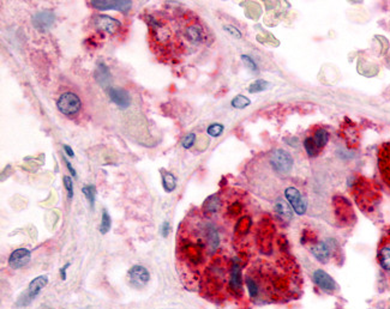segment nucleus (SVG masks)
Wrapping results in <instances>:
<instances>
[{
	"mask_svg": "<svg viewBox=\"0 0 390 309\" xmlns=\"http://www.w3.org/2000/svg\"><path fill=\"white\" fill-rule=\"evenodd\" d=\"M311 137H312V139H313V142H315L317 149L321 151L322 149L327 145L328 139H329V133L324 130V128H317V130L315 131V133H313V135Z\"/></svg>",
	"mask_w": 390,
	"mask_h": 309,
	"instance_id": "obj_17",
	"label": "nucleus"
},
{
	"mask_svg": "<svg viewBox=\"0 0 390 309\" xmlns=\"http://www.w3.org/2000/svg\"><path fill=\"white\" fill-rule=\"evenodd\" d=\"M94 77H95V80L98 81L101 86L103 87L108 86L110 83V79H112V75H110L108 66L103 63H98L95 69Z\"/></svg>",
	"mask_w": 390,
	"mask_h": 309,
	"instance_id": "obj_14",
	"label": "nucleus"
},
{
	"mask_svg": "<svg viewBox=\"0 0 390 309\" xmlns=\"http://www.w3.org/2000/svg\"><path fill=\"white\" fill-rule=\"evenodd\" d=\"M378 261L383 270L390 271V247H383L378 252Z\"/></svg>",
	"mask_w": 390,
	"mask_h": 309,
	"instance_id": "obj_19",
	"label": "nucleus"
},
{
	"mask_svg": "<svg viewBox=\"0 0 390 309\" xmlns=\"http://www.w3.org/2000/svg\"><path fill=\"white\" fill-rule=\"evenodd\" d=\"M93 22L96 28L109 34H114L121 28V23L118 19L107 16V14H95L93 17Z\"/></svg>",
	"mask_w": 390,
	"mask_h": 309,
	"instance_id": "obj_8",
	"label": "nucleus"
},
{
	"mask_svg": "<svg viewBox=\"0 0 390 309\" xmlns=\"http://www.w3.org/2000/svg\"><path fill=\"white\" fill-rule=\"evenodd\" d=\"M109 97L112 102L121 109H125L131 104V97L126 90L120 89V87H110L109 89Z\"/></svg>",
	"mask_w": 390,
	"mask_h": 309,
	"instance_id": "obj_13",
	"label": "nucleus"
},
{
	"mask_svg": "<svg viewBox=\"0 0 390 309\" xmlns=\"http://www.w3.org/2000/svg\"><path fill=\"white\" fill-rule=\"evenodd\" d=\"M285 197H286L287 202L290 203L291 208H292V210L296 215L301 216L306 212V200L302 198L301 193L295 187H287L285 189Z\"/></svg>",
	"mask_w": 390,
	"mask_h": 309,
	"instance_id": "obj_4",
	"label": "nucleus"
},
{
	"mask_svg": "<svg viewBox=\"0 0 390 309\" xmlns=\"http://www.w3.org/2000/svg\"><path fill=\"white\" fill-rule=\"evenodd\" d=\"M162 183H164L166 192H172L176 189V186H177L176 177L170 173H166L165 175H162Z\"/></svg>",
	"mask_w": 390,
	"mask_h": 309,
	"instance_id": "obj_22",
	"label": "nucleus"
},
{
	"mask_svg": "<svg viewBox=\"0 0 390 309\" xmlns=\"http://www.w3.org/2000/svg\"><path fill=\"white\" fill-rule=\"evenodd\" d=\"M220 208V198L217 195H211L204 203V210L209 214H215Z\"/></svg>",
	"mask_w": 390,
	"mask_h": 309,
	"instance_id": "obj_20",
	"label": "nucleus"
},
{
	"mask_svg": "<svg viewBox=\"0 0 390 309\" xmlns=\"http://www.w3.org/2000/svg\"><path fill=\"white\" fill-rule=\"evenodd\" d=\"M378 167L383 180L390 186V143L381 145L378 150Z\"/></svg>",
	"mask_w": 390,
	"mask_h": 309,
	"instance_id": "obj_6",
	"label": "nucleus"
},
{
	"mask_svg": "<svg viewBox=\"0 0 390 309\" xmlns=\"http://www.w3.org/2000/svg\"><path fill=\"white\" fill-rule=\"evenodd\" d=\"M229 287L232 290L239 291L241 290V271L240 266L234 262L231 269V277H229Z\"/></svg>",
	"mask_w": 390,
	"mask_h": 309,
	"instance_id": "obj_15",
	"label": "nucleus"
},
{
	"mask_svg": "<svg viewBox=\"0 0 390 309\" xmlns=\"http://www.w3.org/2000/svg\"><path fill=\"white\" fill-rule=\"evenodd\" d=\"M246 287H247V290H249V294L250 296L252 297V299H255V297L258 296V293H260V290H258V285L257 283L253 281L252 278H250V277H247L246 278Z\"/></svg>",
	"mask_w": 390,
	"mask_h": 309,
	"instance_id": "obj_25",
	"label": "nucleus"
},
{
	"mask_svg": "<svg viewBox=\"0 0 390 309\" xmlns=\"http://www.w3.org/2000/svg\"><path fill=\"white\" fill-rule=\"evenodd\" d=\"M333 240L331 242H318V243L315 244V246L312 247V254L315 255V258L317 259L318 261L321 262H328L329 259H330L331 256V253H333V248H334V243H333Z\"/></svg>",
	"mask_w": 390,
	"mask_h": 309,
	"instance_id": "obj_12",
	"label": "nucleus"
},
{
	"mask_svg": "<svg viewBox=\"0 0 390 309\" xmlns=\"http://www.w3.org/2000/svg\"><path fill=\"white\" fill-rule=\"evenodd\" d=\"M82 192L84 194H86V197H87V199L89 200V203H90V205H94V200H95V189H94V187H93V186H87V187H83L82 188Z\"/></svg>",
	"mask_w": 390,
	"mask_h": 309,
	"instance_id": "obj_28",
	"label": "nucleus"
},
{
	"mask_svg": "<svg viewBox=\"0 0 390 309\" xmlns=\"http://www.w3.org/2000/svg\"><path fill=\"white\" fill-rule=\"evenodd\" d=\"M110 229V218L108 212L104 210L103 215H102V220H101V226H100V232L101 234H106L108 232Z\"/></svg>",
	"mask_w": 390,
	"mask_h": 309,
	"instance_id": "obj_26",
	"label": "nucleus"
},
{
	"mask_svg": "<svg viewBox=\"0 0 390 309\" xmlns=\"http://www.w3.org/2000/svg\"><path fill=\"white\" fill-rule=\"evenodd\" d=\"M186 37L192 43H199L203 40V31L198 25H190L186 29Z\"/></svg>",
	"mask_w": 390,
	"mask_h": 309,
	"instance_id": "obj_18",
	"label": "nucleus"
},
{
	"mask_svg": "<svg viewBox=\"0 0 390 309\" xmlns=\"http://www.w3.org/2000/svg\"><path fill=\"white\" fill-rule=\"evenodd\" d=\"M223 132V125L221 124H212L206 128V133H208L210 137H214V138H217V137L221 136V133Z\"/></svg>",
	"mask_w": 390,
	"mask_h": 309,
	"instance_id": "obj_27",
	"label": "nucleus"
},
{
	"mask_svg": "<svg viewBox=\"0 0 390 309\" xmlns=\"http://www.w3.org/2000/svg\"><path fill=\"white\" fill-rule=\"evenodd\" d=\"M57 107L62 114L66 116H74L82 108V102H81V98L74 92H64L58 98Z\"/></svg>",
	"mask_w": 390,
	"mask_h": 309,
	"instance_id": "obj_2",
	"label": "nucleus"
},
{
	"mask_svg": "<svg viewBox=\"0 0 390 309\" xmlns=\"http://www.w3.org/2000/svg\"><path fill=\"white\" fill-rule=\"evenodd\" d=\"M313 281L323 291L331 293L336 289V283L333 279V277L329 276L325 271L316 270L313 272Z\"/></svg>",
	"mask_w": 390,
	"mask_h": 309,
	"instance_id": "obj_11",
	"label": "nucleus"
},
{
	"mask_svg": "<svg viewBox=\"0 0 390 309\" xmlns=\"http://www.w3.org/2000/svg\"><path fill=\"white\" fill-rule=\"evenodd\" d=\"M64 150L66 151V154H68V156H70V157H74V156H75L74 150H72V149L70 148L69 145H64Z\"/></svg>",
	"mask_w": 390,
	"mask_h": 309,
	"instance_id": "obj_34",
	"label": "nucleus"
},
{
	"mask_svg": "<svg viewBox=\"0 0 390 309\" xmlns=\"http://www.w3.org/2000/svg\"><path fill=\"white\" fill-rule=\"evenodd\" d=\"M241 60H243L244 65H245L247 69L251 70L253 72L257 71V65H256L255 60H253L251 57H249V55H241Z\"/></svg>",
	"mask_w": 390,
	"mask_h": 309,
	"instance_id": "obj_29",
	"label": "nucleus"
},
{
	"mask_svg": "<svg viewBox=\"0 0 390 309\" xmlns=\"http://www.w3.org/2000/svg\"><path fill=\"white\" fill-rule=\"evenodd\" d=\"M48 283V277L47 276H40L37 278H35L31 281L30 284H29L28 290L23 294L22 297H19L18 300V306H27L33 301L34 297H36L40 294L43 288L47 285Z\"/></svg>",
	"mask_w": 390,
	"mask_h": 309,
	"instance_id": "obj_3",
	"label": "nucleus"
},
{
	"mask_svg": "<svg viewBox=\"0 0 390 309\" xmlns=\"http://www.w3.org/2000/svg\"><path fill=\"white\" fill-rule=\"evenodd\" d=\"M92 6L98 11L116 10L127 12L132 6V1L130 0H93Z\"/></svg>",
	"mask_w": 390,
	"mask_h": 309,
	"instance_id": "obj_5",
	"label": "nucleus"
},
{
	"mask_svg": "<svg viewBox=\"0 0 390 309\" xmlns=\"http://www.w3.org/2000/svg\"><path fill=\"white\" fill-rule=\"evenodd\" d=\"M275 212L278 214L280 217L284 218V220L290 221L292 220V208H291L290 204H287L284 199H278L276 200L275 205H274Z\"/></svg>",
	"mask_w": 390,
	"mask_h": 309,
	"instance_id": "obj_16",
	"label": "nucleus"
},
{
	"mask_svg": "<svg viewBox=\"0 0 390 309\" xmlns=\"http://www.w3.org/2000/svg\"><path fill=\"white\" fill-rule=\"evenodd\" d=\"M55 16L53 13V11L45 10V11H40V12H36L31 18V22H33L34 28L36 30H39L40 33H45V31L49 30L52 28V25L54 24Z\"/></svg>",
	"mask_w": 390,
	"mask_h": 309,
	"instance_id": "obj_7",
	"label": "nucleus"
},
{
	"mask_svg": "<svg viewBox=\"0 0 390 309\" xmlns=\"http://www.w3.org/2000/svg\"><path fill=\"white\" fill-rule=\"evenodd\" d=\"M225 30H227L229 34L233 35V36H234L235 39H240V37H241L240 31L238 30V29L235 28V27H233V25H225Z\"/></svg>",
	"mask_w": 390,
	"mask_h": 309,
	"instance_id": "obj_32",
	"label": "nucleus"
},
{
	"mask_svg": "<svg viewBox=\"0 0 390 309\" xmlns=\"http://www.w3.org/2000/svg\"><path fill=\"white\" fill-rule=\"evenodd\" d=\"M195 142H196V136H195V133H190V135H188L183 139L182 144L185 149H190L195 144Z\"/></svg>",
	"mask_w": 390,
	"mask_h": 309,
	"instance_id": "obj_30",
	"label": "nucleus"
},
{
	"mask_svg": "<svg viewBox=\"0 0 390 309\" xmlns=\"http://www.w3.org/2000/svg\"><path fill=\"white\" fill-rule=\"evenodd\" d=\"M161 232H162V235H164V236H167V235H168V232H170V223L165 222L164 224H162Z\"/></svg>",
	"mask_w": 390,
	"mask_h": 309,
	"instance_id": "obj_33",
	"label": "nucleus"
},
{
	"mask_svg": "<svg viewBox=\"0 0 390 309\" xmlns=\"http://www.w3.org/2000/svg\"><path fill=\"white\" fill-rule=\"evenodd\" d=\"M268 86H269V83H268L267 80L257 79L250 84L249 89L247 90H249V92H251V94H256V92H261V91H264V90H267Z\"/></svg>",
	"mask_w": 390,
	"mask_h": 309,
	"instance_id": "obj_21",
	"label": "nucleus"
},
{
	"mask_svg": "<svg viewBox=\"0 0 390 309\" xmlns=\"http://www.w3.org/2000/svg\"><path fill=\"white\" fill-rule=\"evenodd\" d=\"M64 161H65V163H66V165H68V168H69V170H70V171H71V174H72V175H74V176H75V175H76V171H75V169H74V168H72V165H71V163H70V162H69V161H68V159H66V158H65V159H64Z\"/></svg>",
	"mask_w": 390,
	"mask_h": 309,
	"instance_id": "obj_35",
	"label": "nucleus"
},
{
	"mask_svg": "<svg viewBox=\"0 0 390 309\" xmlns=\"http://www.w3.org/2000/svg\"><path fill=\"white\" fill-rule=\"evenodd\" d=\"M304 148H305V150H306L308 156H311V157L317 156V154H318V153H319V150L317 149L315 142H313L312 137L311 136L307 137V138L304 141Z\"/></svg>",
	"mask_w": 390,
	"mask_h": 309,
	"instance_id": "obj_24",
	"label": "nucleus"
},
{
	"mask_svg": "<svg viewBox=\"0 0 390 309\" xmlns=\"http://www.w3.org/2000/svg\"><path fill=\"white\" fill-rule=\"evenodd\" d=\"M269 163L276 174L287 175L293 167V157L284 149H276L269 156Z\"/></svg>",
	"mask_w": 390,
	"mask_h": 309,
	"instance_id": "obj_1",
	"label": "nucleus"
},
{
	"mask_svg": "<svg viewBox=\"0 0 390 309\" xmlns=\"http://www.w3.org/2000/svg\"><path fill=\"white\" fill-rule=\"evenodd\" d=\"M129 276L131 283H132L133 287L136 288L144 287V285L150 281L149 271L145 269V267L141 266V265H135L133 267H131Z\"/></svg>",
	"mask_w": 390,
	"mask_h": 309,
	"instance_id": "obj_9",
	"label": "nucleus"
},
{
	"mask_svg": "<svg viewBox=\"0 0 390 309\" xmlns=\"http://www.w3.org/2000/svg\"><path fill=\"white\" fill-rule=\"evenodd\" d=\"M250 103H251V101L249 100V98L246 97V96L244 95H238L235 96L234 98H233L231 104L233 108H237V109H244V108H246L247 106H250Z\"/></svg>",
	"mask_w": 390,
	"mask_h": 309,
	"instance_id": "obj_23",
	"label": "nucleus"
},
{
	"mask_svg": "<svg viewBox=\"0 0 390 309\" xmlns=\"http://www.w3.org/2000/svg\"><path fill=\"white\" fill-rule=\"evenodd\" d=\"M64 185H65L66 191H68L69 198H72L74 195V185H72V180L69 176H64Z\"/></svg>",
	"mask_w": 390,
	"mask_h": 309,
	"instance_id": "obj_31",
	"label": "nucleus"
},
{
	"mask_svg": "<svg viewBox=\"0 0 390 309\" xmlns=\"http://www.w3.org/2000/svg\"><path fill=\"white\" fill-rule=\"evenodd\" d=\"M31 259L30 250L25 248L16 249L14 252L11 253L10 258H8V265L12 267L13 270H18L24 267L25 265L29 264Z\"/></svg>",
	"mask_w": 390,
	"mask_h": 309,
	"instance_id": "obj_10",
	"label": "nucleus"
}]
</instances>
